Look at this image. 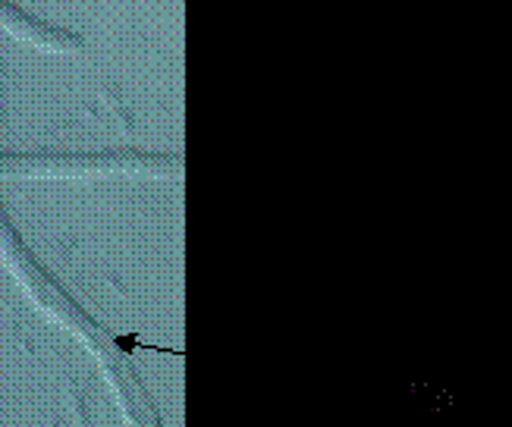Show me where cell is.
Returning <instances> with one entry per match:
<instances>
[]
</instances>
